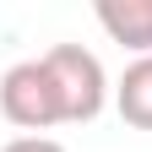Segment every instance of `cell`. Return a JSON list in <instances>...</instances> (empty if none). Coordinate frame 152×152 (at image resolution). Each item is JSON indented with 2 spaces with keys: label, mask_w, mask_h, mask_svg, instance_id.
Here are the masks:
<instances>
[{
  "label": "cell",
  "mask_w": 152,
  "mask_h": 152,
  "mask_svg": "<svg viewBox=\"0 0 152 152\" xmlns=\"http://www.w3.org/2000/svg\"><path fill=\"white\" fill-rule=\"evenodd\" d=\"M98 27L141 60L152 54V0H98Z\"/></svg>",
  "instance_id": "3"
},
{
  "label": "cell",
  "mask_w": 152,
  "mask_h": 152,
  "mask_svg": "<svg viewBox=\"0 0 152 152\" xmlns=\"http://www.w3.org/2000/svg\"><path fill=\"white\" fill-rule=\"evenodd\" d=\"M44 71L54 82V98H60V120L65 125H87L98 120L103 103H109V76L98 65V54L82 49V44H54L44 54Z\"/></svg>",
  "instance_id": "1"
},
{
  "label": "cell",
  "mask_w": 152,
  "mask_h": 152,
  "mask_svg": "<svg viewBox=\"0 0 152 152\" xmlns=\"http://www.w3.org/2000/svg\"><path fill=\"white\" fill-rule=\"evenodd\" d=\"M114 109H120L125 125L136 130H152V54H141V60H130L120 87H114Z\"/></svg>",
  "instance_id": "4"
},
{
  "label": "cell",
  "mask_w": 152,
  "mask_h": 152,
  "mask_svg": "<svg viewBox=\"0 0 152 152\" xmlns=\"http://www.w3.org/2000/svg\"><path fill=\"white\" fill-rule=\"evenodd\" d=\"M0 152H65L54 136H16V141H6Z\"/></svg>",
  "instance_id": "5"
},
{
  "label": "cell",
  "mask_w": 152,
  "mask_h": 152,
  "mask_svg": "<svg viewBox=\"0 0 152 152\" xmlns=\"http://www.w3.org/2000/svg\"><path fill=\"white\" fill-rule=\"evenodd\" d=\"M0 114H6L16 130L65 125L60 120V98H54V82L44 71V54H38V60H16L6 76H0Z\"/></svg>",
  "instance_id": "2"
}]
</instances>
